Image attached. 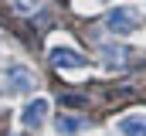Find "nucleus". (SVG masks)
Returning <instances> with one entry per match:
<instances>
[{
	"label": "nucleus",
	"mask_w": 146,
	"mask_h": 136,
	"mask_svg": "<svg viewBox=\"0 0 146 136\" xmlns=\"http://www.w3.org/2000/svg\"><path fill=\"white\" fill-rule=\"evenodd\" d=\"M34 85H37V78H34V71H31V68L14 65V68H7V71L0 75V99L31 95V92H34Z\"/></svg>",
	"instance_id": "nucleus-1"
},
{
	"label": "nucleus",
	"mask_w": 146,
	"mask_h": 136,
	"mask_svg": "<svg viewBox=\"0 0 146 136\" xmlns=\"http://www.w3.org/2000/svg\"><path fill=\"white\" fill-rule=\"evenodd\" d=\"M139 21H143V14L136 10V7H115L106 14V27L112 34H119V37H126V34H133L139 27Z\"/></svg>",
	"instance_id": "nucleus-2"
},
{
	"label": "nucleus",
	"mask_w": 146,
	"mask_h": 136,
	"mask_svg": "<svg viewBox=\"0 0 146 136\" xmlns=\"http://www.w3.org/2000/svg\"><path fill=\"white\" fill-rule=\"evenodd\" d=\"M51 61H54V68H85V65H88V58H85L82 51L68 48V44L51 48Z\"/></svg>",
	"instance_id": "nucleus-3"
},
{
	"label": "nucleus",
	"mask_w": 146,
	"mask_h": 136,
	"mask_svg": "<svg viewBox=\"0 0 146 136\" xmlns=\"http://www.w3.org/2000/svg\"><path fill=\"white\" fill-rule=\"evenodd\" d=\"M48 109H51V102L44 99V95H37L34 102H27V109L21 112V123L27 126V129H37L41 123H44V116H48Z\"/></svg>",
	"instance_id": "nucleus-4"
},
{
	"label": "nucleus",
	"mask_w": 146,
	"mask_h": 136,
	"mask_svg": "<svg viewBox=\"0 0 146 136\" xmlns=\"http://www.w3.org/2000/svg\"><path fill=\"white\" fill-rule=\"evenodd\" d=\"M115 129L122 136H146V116L143 112H129V116H122L115 123Z\"/></svg>",
	"instance_id": "nucleus-5"
},
{
	"label": "nucleus",
	"mask_w": 146,
	"mask_h": 136,
	"mask_svg": "<svg viewBox=\"0 0 146 136\" xmlns=\"http://www.w3.org/2000/svg\"><path fill=\"white\" fill-rule=\"evenodd\" d=\"M54 129H58V136H75V133L85 129V123L75 119V116H58V119H54Z\"/></svg>",
	"instance_id": "nucleus-6"
},
{
	"label": "nucleus",
	"mask_w": 146,
	"mask_h": 136,
	"mask_svg": "<svg viewBox=\"0 0 146 136\" xmlns=\"http://www.w3.org/2000/svg\"><path fill=\"white\" fill-rule=\"evenodd\" d=\"M41 10V0H14V14H21V17H31Z\"/></svg>",
	"instance_id": "nucleus-7"
},
{
	"label": "nucleus",
	"mask_w": 146,
	"mask_h": 136,
	"mask_svg": "<svg viewBox=\"0 0 146 136\" xmlns=\"http://www.w3.org/2000/svg\"><path fill=\"white\" fill-rule=\"evenodd\" d=\"M102 55H106L109 61H115V65H122V61L129 58V51H126V48H112V44H102Z\"/></svg>",
	"instance_id": "nucleus-8"
}]
</instances>
